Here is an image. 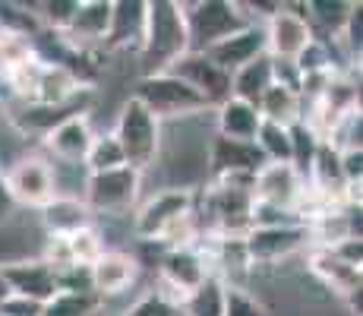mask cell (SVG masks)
<instances>
[{"mask_svg": "<svg viewBox=\"0 0 363 316\" xmlns=\"http://www.w3.org/2000/svg\"><path fill=\"white\" fill-rule=\"evenodd\" d=\"M190 51L186 38V19L184 4L171 0H152L145 6V32L139 45V60H143V76L164 73L177 58Z\"/></svg>", "mask_w": 363, "mask_h": 316, "instance_id": "obj_1", "label": "cell"}, {"mask_svg": "<svg viewBox=\"0 0 363 316\" xmlns=\"http://www.w3.org/2000/svg\"><path fill=\"white\" fill-rule=\"evenodd\" d=\"M111 133H114V139L121 143L123 158H127V165L133 171H139V174L152 171V165H155V158H158V149H162V121H158L143 102H136V98L130 95L127 102H123Z\"/></svg>", "mask_w": 363, "mask_h": 316, "instance_id": "obj_2", "label": "cell"}, {"mask_svg": "<svg viewBox=\"0 0 363 316\" xmlns=\"http://www.w3.org/2000/svg\"><path fill=\"white\" fill-rule=\"evenodd\" d=\"M136 102H143L152 114L162 124L171 121H184V117L202 114V111H212V104L202 98L196 89H190L184 80H177L174 73H152L143 76L136 82V92H133Z\"/></svg>", "mask_w": 363, "mask_h": 316, "instance_id": "obj_3", "label": "cell"}, {"mask_svg": "<svg viewBox=\"0 0 363 316\" xmlns=\"http://www.w3.org/2000/svg\"><path fill=\"white\" fill-rule=\"evenodd\" d=\"M186 19V38H190L193 54H206L212 45L225 41L228 35L240 32L243 26H253L247 19L240 4L234 0H196V4H184Z\"/></svg>", "mask_w": 363, "mask_h": 316, "instance_id": "obj_4", "label": "cell"}, {"mask_svg": "<svg viewBox=\"0 0 363 316\" xmlns=\"http://www.w3.org/2000/svg\"><path fill=\"white\" fill-rule=\"evenodd\" d=\"M139 187H143V174L133 168H117V171H101V174H89L86 180V193L82 202L89 206V212H101V215H117L127 212L130 206H136L139 200Z\"/></svg>", "mask_w": 363, "mask_h": 316, "instance_id": "obj_5", "label": "cell"}, {"mask_svg": "<svg viewBox=\"0 0 363 316\" xmlns=\"http://www.w3.org/2000/svg\"><path fill=\"white\" fill-rule=\"evenodd\" d=\"M193 202H196V196L190 190H158L155 196H149L136 209L133 231L143 241H162L174 224L184 222L186 215H193Z\"/></svg>", "mask_w": 363, "mask_h": 316, "instance_id": "obj_6", "label": "cell"}, {"mask_svg": "<svg viewBox=\"0 0 363 316\" xmlns=\"http://www.w3.org/2000/svg\"><path fill=\"white\" fill-rule=\"evenodd\" d=\"M303 247H310L306 224H272V228H250L243 234V253H247L250 266L281 263Z\"/></svg>", "mask_w": 363, "mask_h": 316, "instance_id": "obj_7", "label": "cell"}, {"mask_svg": "<svg viewBox=\"0 0 363 316\" xmlns=\"http://www.w3.org/2000/svg\"><path fill=\"white\" fill-rule=\"evenodd\" d=\"M262 29H265V54L275 60H297L310 48V41L316 38L300 4L297 6L281 4Z\"/></svg>", "mask_w": 363, "mask_h": 316, "instance_id": "obj_8", "label": "cell"}, {"mask_svg": "<svg viewBox=\"0 0 363 316\" xmlns=\"http://www.w3.org/2000/svg\"><path fill=\"white\" fill-rule=\"evenodd\" d=\"M6 187L16 206H35L45 209L54 200V174L51 161L45 156H23L13 161V168L6 171Z\"/></svg>", "mask_w": 363, "mask_h": 316, "instance_id": "obj_9", "label": "cell"}, {"mask_svg": "<svg viewBox=\"0 0 363 316\" xmlns=\"http://www.w3.org/2000/svg\"><path fill=\"white\" fill-rule=\"evenodd\" d=\"M306 200V184L291 165H262L253 178V202L300 215ZM303 222V219H300Z\"/></svg>", "mask_w": 363, "mask_h": 316, "instance_id": "obj_10", "label": "cell"}, {"mask_svg": "<svg viewBox=\"0 0 363 316\" xmlns=\"http://www.w3.org/2000/svg\"><path fill=\"white\" fill-rule=\"evenodd\" d=\"M208 276H215V272L208 269L206 253L199 247H193V244H186V247H171L162 259V285L167 288L164 294L171 300H177V304H184L186 294L196 291Z\"/></svg>", "mask_w": 363, "mask_h": 316, "instance_id": "obj_11", "label": "cell"}, {"mask_svg": "<svg viewBox=\"0 0 363 316\" xmlns=\"http://www.w3.org/2000/svg\"><path fill=\"white\" fill-rule=\"evenodd\" d=\"M164 73H174L177 80H184L190 89L206 98L212 108H218L221 102L231 98V73H225L221 67H215L206 54H193L186 51L184 58H177Z\"/></svg>", "mask_w": 363, "mask_h": 316, "instance_id": "obj_12", "label": "cell"}, {"mask_svg": "<svg viewBox=\"0 0 363 316\" xmlns=\"http://www.w3.org/2000/svg\"><path fill=\"white\" fill-rule=\"evenodd\" d=\"M0 272H4L6 285H10V294L16 298H29L38 300V304H48L57 288V272L45 263V259H10V263H0Z\"/></svg>", "mask_w": 363, "mask_h": 316, "instance_id": "obj_13", "label": "cell"}, {"mask_svg": "<svg viewBox=\"0 0 363 316\" xmlns=\"http://www.w3.org/2000/svg\"><path fill=\"white\" fill-rule=\"evenodd\" d=\"M310 272L323 282L329 294H338L341 300L357 307V316H360V269L347 266L335 250L310 247Z\"/></svg>", "mask_w": 363, "mask_h": 316, "instance_id": "obj_14", "label": "cell"}, {"mask_svg": "<svg viewBox=\"0 0 363 316\" xmlns=\"http://www.w3.org/2000/svg\"><path fill=\"white\" fill-rule=\"evenodd\" d=\"M89 276H92V291L101 300H108V298L130 291L133 282L139 278V263H136V256H130L123 250H104L89 266Z\"/></svg>", "mask_w": 363, "mask_h": 316, "instance_id": "obj_15", "label": "cell"}, {"mask_svg": "<svg viewBox=\"0 0 363 316\" xmlns=\"http://www.w3.org/2000/svg\"><path fill=\"white\" fill-rule=\"evenodd\" d=\"M262 54H265V29L262 26H243L240 32L228 35L225 41L208 48L206 58L212 60L215 67L225 70V73H237L240 67L253 63L256 58H262Z\"/></svg>", "mask_w": 363, "mask_h": 316, "instance_id": "obj_16", "label": "cell"}, {"mask_svg": "<svg viewBox=\"0 0 363 316\" xmlns=\"http://www.w3.org/2000/svg\"><path fill=\"white\" fill-rule=\"evenodd\" d=\"M111 0H79L73 19L60 35L69 48H86V45H104V35L111 29Z\"/></svg>", "mask_w": 363, "mask_h": 316, "instance_id": "obj_17", "label": "cell"}, {"mask_svg": "<svg viewBox=\"0 0 363 316\" xmlns=\"http://www.w3.org/2000/svg\"><path fill=\"white\" fill-rule=\"evenodd\" d=\"M92 139H95V130L89 114H76L48 133L45 149L54 156V161H76V165H82L89 149H92Z\"/></svg>", "mask_w": 363, "mask_h": 316, "instance_id": "obj_18", "label": "cell"}, {"mask_svg": "<svg viewBox=\"0 0 363 316\" xmlns=\"http://www.w3.org/2000/svg\"><path fill=\"white\" fill-rule=\"evenodd\" d=\"M145 6L143 0H117L111 6V29L104 35V45L108 51H127V48L143 45V32H145Z\"/></svg>", "mask_w": 363, "mask_h": 316, "instance_id": "obj_19", "label": "cell"}, {"mask_svg": "<svg viewBox=\"0 0 363 316\" xmlns=\"http://www.w3.org/2000/svg\"><path fill=\"white\" fill-rule=\"evenodd\" d=\"M215 121V136L231 139V143H253L256 133L262 126V117L256 104H247L240 98H228L212 111Z\"/></svg>", "mask_w": 363, "mask_h": 316, "instance_id": "obj_20", "label": "cell"}, {"mask_svg": "<svg viewBox=\"0 0 363 316\" xmlns=\"http://www.w3.org/2000/svg\"><path fill=\"white\" fill-rule=\"evenodd\" d=\"M41 222H45L51 237H67V234H76V231L89 228V224H92V212H89V206L82 200L54 196V200L41 209Z\"/></svg>", "mask_w": 363, "mask_h": 316, "instance_id": "obj_21", "label": "cell"}, {"mask_svg": "<svg viewBox=\"0 0 363 316\" xmlns=\"http://www.w3.org/2000/svg\"><path fill=\"white\" fill-rule=\"evenodd\" d=\"M256 111H259V117L265 124H278V126H294L303 121V102H300V95L288 86H278V82H272L262 92V98L256 102Z\"/></svg>", "mask_w": 363, "mask_h": 316, "instance_id": "obj_22", "label": "cell"}, {"mask_svg": "<svg viewBox=\"0 0 363 316\" xmlns=\"http://www.w3.org/2000/svg\"><path fill=\"white\" fill-rule=\"evenodd\" d=\"M272 82H275L272 80V58L262 54V58H256L253 63H247V67H240L237 73H231V98L256 104Z\"/></svg>", "mask_w": 363, "mask_h": 316, "instance_id": "obj_23", "label": "cell"}, {"mask_svg": "<svg viewBox=\"0 0 363 316\" xmlns=\"http://www.w3.org/2000/svg\"><path fill=\"white\" fill-rule=\"evenodd\" d=\"M225 278L221 276H208L196 291H190L180 304L184 316H225Z\"/></svg>", "mask_w": 363, "mask_h": 316, "instance_id": "obj_24", "label": "cell"}, {"mask_svg": "<svg viewBox=\"0 0 363 316\" xmlns=\"http://www.w3.org/2000/svg\"><path fill=\"white\" fill-rule=\"evenodd\" d=\"M104 300L95 291H57L45 304L41 316H95Z\"/></svg>", "mask_w": 363, "mask_h": 316, "instance_id": "obj_25", "label": "cell"}, {"mask_svg": "<svg viewBox=\"0 0 363 316\" xmlns=\"http://www.w3.org/2000/svg\"><path fill=\"white\" fill-rule=\"evenodd\" d=\"M256 149L265 158V165H291V130L278 124H265L256 133Z\"/></svg>", "mask_w": 363, "mask_h": 316, "instance_id": "obj_26", "label": "cell"}, {"mask_svg": "<svg viewBox=\"0 0 363 316\" xmlns=\"http://www.w3.org/2000/svg\"><path fill=\"white\" fill-rule=\"evenodd\" d=\"M86 171L89 174H101V171H117V168H127V158H123L121 143L114 139V133H95L92 149L86 156Z\"/></svg>", "mask_w": 363, "mask_h": 316, "instance_id": "obj_27", "label": "cell"}, {"mask_svg": "<svg viewBox=\"0 0 363 316\" xmlns=\"http://www.w3.org/2000/svg\"><path fill=\"white\" fill-rule=\"evenodd\" d=\"M123 316H180V304L167 298L164 291H149L139 300H133Z\"/></svg>", "mask_w": 363, "mask_h": 316, "instance_id": "obj_28", "label": "cell"}, {"mask_svg": "<svg viewBox=\"0 0 363 316\" xmlns=\"http://www.w3.org/2000/svg\"><path fill=\"white\" fill-rule=\"evenodd\" d=\"M225 316H265V307L250 291L228 285V291H225Z\"/></svg>", "mask_w": 363, "mask_h": 316, "instance_id": "obj_29", "label": "cell"}, {"mask_svg": "<svg viewBox=\"0 0 363 316\" xmlns=\"http://www.w3.org/2000/svg\"><path fill=\"white\" fill-rule=\"evenodd\" d=\"M341 158V174H345L347 187H360L363 184V149H345L338 152Z\"/></svg>", "mask_w": 363, "mask_h": 316, "instance_id": "obj_30", "label": "cell"}, {"mask_svg": "<svg viewBox=\"0 0 363 316\" xmlns=\"http://www.w3.org/2000/svg\"><path fill=\"white\" fill-rule=\"evenodd\" d=\"M41 310H45V304L29 300V298H16V294H10L4 300V307H0L4 316H41Z\"/></svg>", "mask_w": 363, "mask_h": 316, "instance_id": "obj_31", "label": "cell"}, {"mask_svg": "<svg viewBox=\"0 0 363 316\" xmlns=\"http://www.w3.org/2000/svg\"><path fill=\"white\" fill-rule=\"evenodd\" d=\"M13 196H10V187H6V171L0 168V222L4 219H10V212H13Z\"/></svg>", "mask_w": 363, "mask_h": 316, "instance_id": "obj_32", "label": "cell"}, {"mask_svg": "<svg viewBox=\"0 0 363 316\" xmlns=\"http://www.w3.org/2000/svg\"><path fill=\"white\" fill-rule=\"evenodd\" d=\"M10 298V285H6V278H4V272H0V307H4V300Z\"/></svg>", "mask_w": 363, "mask_h": 316, "instance_id": "obj_33", "label": "cell"}, {"mask_svg": "<svg viewBox=\"0 0 363 316\" xmlns=\"http://www.w3.org/2000/svg\"><path fill=\"white\" fill-rule=\"evenodd\" d=\"M0 80H4V60H0Z\"/></svg>", "mask_w": 363, "mask_h": 316, "instance_id": "obj_34", "label": "cell"}, {"mask_svg": "<svg viewBox=\"0 0 363 316\" xmlns=\"http://www.w3.org/2000/svg\"><path fill=\"white\" fill-rule=\"evenodd\" d=\"M0 92H4V80H0Z\"/></svg>", "mask_w": 363, "mask_h": 316, "instance_id": "obj_35", "label": "cell"}, {"mask_svg": "<svg viewBox=\"0 0 363 316\" xmlns=\"http://www.w3.org/2000/svg\"><path fill=\"white\" fill-rule=\"evenodd\" d=\"M0 316H4V313H0Z\"/></svg>", "mask_w": 363, "mask_h": 316, "instance_id": "obj_36", "label": "cell"}, {"mask_svg": "<svg viewBox=\"0 0 363 316\" xmlns=\"http://www.w3.org/2000/svg\"><path fill=\"white\" fill-rule=\"evenodd\" d=\"M180 316H184V313H180Z\"/></svg>", "mask_w": 363, "mask_h": 316, "instance_id": "obj_37", "label": "cell"}]
</instances>
